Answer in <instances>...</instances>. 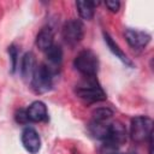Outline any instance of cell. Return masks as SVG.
<instances>
[{
    "instance_id": "obj_20",
    "label": "cell",
    "mask_w": 154,
    "mask_h": 154,
    "mask_svg": "<svg viewBox=\"0 0 154 154\" xmlns=\"http://www.w3.org/2000/svg\"><path fill=\"white\" fill-rule=\"evenodd\" d=\"M129 154H137V153H136V152H130Z\"/></svg>"
},
{
    "instance_id": "obj_8",
    "label": "cell",
    "mask_w": 154,
    "mask_h": 154,
    "mask_svg": "<svg viewBox=\"0 0 154 154\" xmlns=\"http://www.w3.org/2000/svg\"><path fill=\"white\" fill-rule=\"evenodd\" d=\"M124 36L129 46L136 49L144 48L150 42V38H152L148 32L142 30H136V29H126L124 31Z\"/></svg>"
},
{
    "instance_id": "obj_18",
    "label": "cell",
    "mask_w": 154,
    "mask_h": 154,
    "mask_svg": "<svg viewBox=\"0 0 154 154\" xmlns=\"http://www.w3.org/2000/svg\"><path fill=\"white\" fill-rule=\"evenodd\" d=\"M16 120L18 123H20V124L29 123V119H28V116H26V109H19L16 113Z\"/></svg>"
},
{
    "instance_id": "obj_1",
    "label": "cell",
    "mask_w": 154,
    "mask_h": 154,
    "mask_svg": "<svg viewBox=\"0 0 154 154\" xmlns=\"http://www.w3.org/2000/svg\"><path fill=\"white\" fill-rule=\"evenodd\" d=\"M76 95L82 99L85 102L93 103V102H100L106 100V93L100 85L99 81L95 76L91 77H83L75 88Z\"/></svg>"
},
{
    "instance_id": "obj_15",
    "label": "cell",
    "mask_w": 154,
    "mask_h": 154,
    "mask_svg": "<svg viewBox=\"0 0 154 154\" xmlns=\"http://www.w3.org/2000/svg\"><path fill=\"white\" fill-rule=\"evenodd\" d=\"M113 116V111L108 107H100L96 108L91 114V122L96 123H106L108 119H111Z\"/></svg>"
},
{
    "instance_id": "obj_5",
    "label": "cell",
    "mask_w": 154,
    "mask_h": 154,
    "mask_svg": "<svg viewBox=\"0 0 154 154\" xmlns=\"http://www.w3.org/2000/svg\"><path fill=\"white\" fill-rule=\"evenodd\" d=\"M61 35H63L64 41L69 46H76L83 38L84 26H83L82 22L78 19H69L67 22H65V24L63 26Z\"/></svg>"
},
{
    "instance_id": "obj_2",
    "label": "cell",
    "mask_w": 154,
    "mask_h": 154,
    "mask_svg": "<svg viewBox=\"0 0 154 154\" xmlns=\"http://www.w3.org/2000/svg\"><path fill=\"white\" fill-rule=\"evenodd\" d=\"M55 72H57V69L52 67L46 63H42L38 66H36L34 75L31 77L32 89L38 94L49 91L53 87V78Z\"/></svg>"
},
{
    "instance_id": "obj_4",
    "label": "cell",
    "mask_w": 154,
    "mask_h": 154,
    "mask_svg": "<svg viewBox=\"0 0 154 154\" xmlns=\"http://www.w3.org/2000/svg\"><path fill=\"white\" fill-rule=\"evenodd\" d=\"M153 135V120L146 116H137L131 119L130 137L134 142L141 143Z\"/></svg>"
},
{
    "instance_id": "obj_19",
    "label": "cell",
    "mask_w": 154,
    "mask_h": 154,
    "mask_svg": "<svg viewBox=\"0 0 154 154\" xmlns=\"http://www.w3.org/2000/svg\"><path fill=\"white\" fill-rule=\"evenodd\" d=\"M105 4H106L107 8H108L111 12H118V10H119V7H120V2L117 1V0H107Z\"/></svg>"
},
{
    "instance_id": "obj_13",
    "label": "cell",
    "mask_w": 154,
    "mask_h": 154,
    "mask_svg": "<svg viewBox=\"0 0 154 154\" xmlns=\"http://www.w3.org/2000/svg\"><path fill=\"white\" fill-rule=\"evenodd\" d=\"M96 5H99V1H82V0L76 1V7L79 16L87 20H90L94 17Z\"/></svg>"
},
{
    "instance_id": "obj_3",
    "label": "cell",
    "mask_w": 154,
    "mask_h": 154,
    "mask_svg": "<svg viewBox=\"0 0 154 154\" xmlns=\"http://www.w3.org/2000/svg\"><path fill=\"white\" fill-rule=\"evenodd\" d=\"M73 65L78 72H81L84 77L96 76L99 71V59L97 55L90 49L81 51L73 61Z\"/></svg>"
},
{
    "instance_id": "obj_10",
    "label": "cell",
    "mask_w": 154,
    "mask_h": 154,
    "mask_svg": "<svg viewBox=\"0 0 154 154\" xmlns=\"http://www.w3.org/2000/svg\"><path fill=\"white\" fill-rule=\"evenodd\" d=\"M36 69V60H35V55L31 52H28L23 55L22 60H20V75L23 77V79L25 81H31V77L34 75V71Z\"/></svg>"
},
{
    "instance_id": "obj_16",
    "label": "cell",
    "mask_w": 154,
    "mask_h": 154,
    "mask_svg": "<svg viewBox=\"0 0 154 154\" xmlns=\"http://www.w3.org/2000/svg\"><path fill=\"white\" fill-rule=\"evenodd\" d=\"M8 54H10L11 61H12L11 70H12V72H14V70L17 67V63H18V48L14 45H11L8 47Z\"/></svg>"
},
{
    "instance_id": "obj_7",
    "label": "cell",
    "mask_w": 154,
    "mask_h": 154,
    "mask_svg": "<svg viewBox=\"0 0 154 154\" xmlns=\"http://www.w3.org/2000/svg\"><path fill=\"white\" fill-rule=\"evenodd\" d=\"M22 144L30 154H37L41 149V138L34 128H25L22 131Z\"/></svg>"
},
{
    "instance_id": "obj_17",
    "label": "cell",
    "mask_w": 154,
    "mask_h": 154,
    "mask_svg": "<svg viewBox=\"0 0 154 154\" xmlns=\"http://www.w3.org/2000/svg\"><path fill=\"white\" fill-rule=\"evenodd\" d=\"M100 154H123V153L119 152V148L118 147L103 142L102 146H101V148H100Z\"/></svg>"
},
{
    "instance_id": "obj_12",
    "label": "cell",
    "mask_w": 154,
    "mask_h": 154,
    "mask_svg": "<svg viewBox=\"0 0 154 154\" xmlns=\"http://www.w3.org/2000/svg\"><path fill=\"white\" fill-rule=\"evenodd\" d=\"M53 42H54V32L52 28L49 26L42 28L36 36V46L38 47V49L46 52L49 47L54 45Z\"/></svg>"
},
{
    "instance_id": "obj_9",
    "label": "cell",
    "mask_w": 154,
    "mask_h": 154,
    "mask_svg": "<svg viewBox=\"0 0 154 154\" xmlns=\"http://www.w3.org/2000/svg\"><path fill=\"white\" fill-rule=\"evenodd\" d=\"M26 116L29 122L40 123L48 120V111L42 101H34L26 109Z\"/></svg>"
},
{
    "instance_id": "obj_6",
    "label": "cell",
    "mask_w": 154,
    "mask_h": 154,
    "mask_svg": "<svg viewBox=\"0 0 154 154\" xmlns=\"http://www.w3.org/2000/svg\"><path fill=\"white\" fill-rule=\"evenodd\" d=\"M126 129L124 126L123 123L120 122H113L111 124H108V129H107V134L106 137L103 140V142L113 144L116 147H120L126 142Z\"/></svg>"
},
{
    "instance_id": "obj_11",
    "label": "cell",
    "mask_w": 154,
    "mask_h": 154,
    "mask_svg": "<svg viewBox=\"0 0 154 154\" xmlns=\"http://www.w3.org/2000/svg\"><path fill=\"white\" fill-rule=\"evenodd\" d=\"M103 38H105V42H106V45H107V47L109 48V51L116 55V58H118L122 63H124L126 66H129V67H134V63L129 59V57L122 51V48L116 43V41L112 38V36L108 34V32H106V31H103Z\"/></svg>"
},
{
    "instance_id": "obj_14",
    "label": "cell",
    "mask_w": 154,
    "mask_h": 154,
    "mask_svg": "<svg viewBox=\"0 0 154 154\" xmlns=\"http://www.w3.org/2000/svg\"><path fill=\"white\" fill-rule=\"evenodd\" d=\"M46 57L49 61L48 65H51L52 67H57L60 65L61 60H63V49L60 46L58 45H53L52 47H49L47 51H46Z\"/></svg>"
}]
</instances>
